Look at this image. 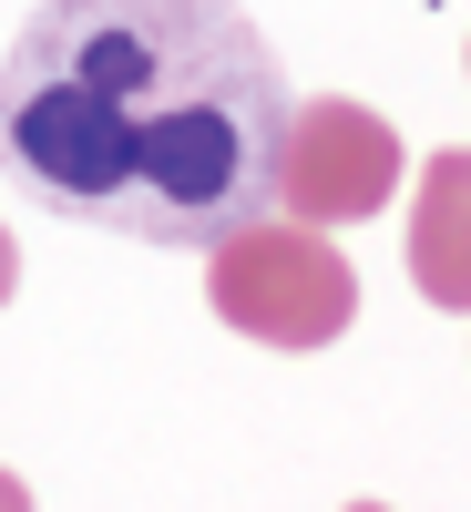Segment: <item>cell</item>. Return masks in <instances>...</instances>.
I'll return each mask as SVG.
<instances>
[{
  "instance_id": "6da1fadb",
  "label": "cell",
  "mask_w": 471,
  "mask_h": 512,
  "mask_svg": "<svg viewBox=\"0 0 471 512\" xmlns=\"http://www.w3.org/2000/svg\"><path fill=\"white\" fill-rule=\"evenodd\" d=\"M277 52L236 0H41L0 62V164L72 226L216 246L267 216Z\"/></svg>"
},
{
  "instance_id": "7a4b0ae2",
  "label": "cell",
  "mask_w": 471,
  "mask_h": 512,
  "mask_svg": "<svg viewBox=\"0 0 471 512\" xmlns=\"http://www.w3.org/2000/svg\"><path fill=\"white\" fill-rule=\"evenodd\" d=\"M205 297L256 349H328L359 318V267L328 246V226H297L267 205L205 246Z\"/></svg>"
},
{
  "instance_id": "3957f363",
  "label": "cell",
  "mask_w": 471,
  "mask_h": 512,
  "mask_svg": "<svg viewBox=\"0 0 471 512\" xmlns=\"http://www.w3.org/2000/svg\"><path fill=\"white\" fill-rule=\"evenodd\" d=\"M410 154L390 134V113H369L349 93H308L287 103V134H277V164H267V205L297 226H359L400 195Z\"/></svg>"
},
{
  "instance_id": "277c9868",
  "label": "cell",
  "mask_w": 471,
  "mask_h": 512,
  "mask_svg": "<svg viewBox=\"0 0 471 512\" xmlns=\"http://www.w3.org/2000/svg\"><path fill=\"white\" fill-rule=\"evenodd\" d=\"M410 287L431 308H471V154H431L410 185Z\"/></svg>"
},
{
  "instance_id": "5b68a950",
  "label": "cell",
  "mask_w": 471,
  "mask_h": 512,
  "mask_svg": "<svg viewBox=\"0 0 471 512\" xmlns=\"http://www.w3.org/2000/svg\"><path fill=\"white\" fill-rule=\"evenodd\" d=\"M21 297V246H11V226H0V308Z\"/></svg>"
},
{
  "instance_id": "8992f818",
  "label": "cell",
  "mask_w": 471,
  "mask_h": 512,
  "mask_svg": "<svg viewBox=\"0 0 471 512\" xmlns=\"http://www.w3.org/2000/svg\"><path fill=\"white\" fill-rule=\"evenodd\" d=\"M0 512H31V482L21 472H0Z\"/></svg>"
},
{
  "instance_id": "52a82bcc",
  "label": "cell",
  "mask_w": 471,
  "mask_h": 512,
  "mask_svg": "<svg viewBox=\"0 0 471 512\" xmlns=\"http://www.w3.org/2000/svg\"><path fill=\"white\" fill-rule=\"evenodd\" d=\"M349 512H390V502H349Z\"/></svg>"
},
{
  "instance_id": "ba28073f",
  "label": "cell",
  "mask_w": 471,
  "mask_h": 512,
  "mask_svg": "<svg viewBox=\"0 0 471 512\" xmlns=\"http://www.w3.org/2000/svg\"><path fill=\"white\" fill-rule=\"evenodd\" d=\"M461 62H471V52H461Z\"/></svg>"
}]
</instances>
